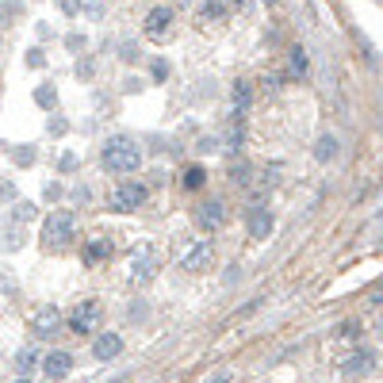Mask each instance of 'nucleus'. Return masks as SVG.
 Returning a JSON list of instances; mask_svg holds the SVG:
<instances>
[{
	"instance_id": "1",
	"label": "nucleus",
	"mask_w": 383,
	"mask_h": 383,
	"mask_svg": "<svg viewBox=\"0 0 383 383\" xmlns=\"http://www.w3.org/2000/svg\"><path fill=\"white\" fill-rule=\"evenodd\" d=\"M100 165L108 172H115V177H127V172H134L138 165H142V150H138L134 138H108L103 142V153H100Z\"/></svg>"
},
{
	"instance_id": "2",
	"label": "nucleus",
	"mask_w": 383,
	"mask_h": 383,
	"mask_svg": "<svg viewBox=\"0 0 383 383\" xmlns=\"http://www.w3.org/2000/svg\"><path fill=\"white\" fill-rule=\"evenodd\" d=\"M100 318H103V307L96 299H84L81 307H73V315H69V329L73 334H96L100 329Z\"/></svg>"
},
{
	"instance_id": "3",
	"label": "nucleus",
	"mask_w": 383,
	"mask_h": 383,
	"mask_svg": "<svg viewBox=\"0 0 383 383\" xmlns=\"http://www.w3.org/2000/svg\"><path fill=\"white\" fill-rule=\"evenodd\" d=\"M73 230H77L73 215H69V211H54L46 222H42V241H46V246H65V241L73 238Z\"/></svg>"
},
{
	"instance_id": "4",
	"label": "nucleus",
	"mask_w": 383,
	"mask_h": 383,
	"mask_svg": "<svg viewBox=\"0 0 383 383\" xmlns=\"http://www.w3.org/2000/svg\"><path fill=\"white\" fill-rule=\"evenodd\" d=\"M172 23H177V12H172L169 4H158V8H150L146 12V39H153V42H165L172 34Z\"/></svg>"
},
{
	"instance_id": "5",
	"label": "nucleus",
	"mask_w": 383,
	"mask_h": 383,
	"mask_svg": "<svg viewBox=\"0 0 383 383\" xmlns=\"http://www.w3.org/2000/svg\"><path fill=\"white\" fill-rule=\"evenodd\" d=\"M146 196H150V192H146V184H134V180H127V184H119L115 192H111V211H138V207L146 203Z\"/></svg>"
},
{
	"instance_id": "6",
	"label": "nucleus",
	"mask_w": 383,
	"mask_h": 383,
	"mask_svg": "<svg viewBox=\"0 0 383 383\" xmlns=\"http://www.w3.org/2000/svg\"><path fill=\"white\" fill-rule=\"evenodd\" d=\"M211 260H215L211 241H188V246L180 249V268H184V272H207Z\"/></svg>"
},
{
	"instance_id": "7",
	"label": "nucleus",
	"mask_w": 383,
	"mask_h": 383,
	"mask_svg": "<svg viewBox=\"0 0 383 383\" xmlns=\"http://www.w3.org/2000/svg\"><path fill=\"white\" fill-rule=\"evenodd\" d=\"M153 268H158V257H153V249H138V253L130 257V272H127V280L134 284V287H142V284L153 276Z\"/></svg>"
},
{
	"instance_id": "8",
	"label": "nucleus",
	"mask_w": 383,
	"mask_h": 383,
	"mask_svg": "<svg viewBox=\"0 0 383 383\" xmlns=\"http://www.w3.org/2000/svg\"><path fill=\"white\" fill-rule=\"evenodd\" d=\"M31 329L39 337L58 334V329H62V310H58V307H39V310H34V318H31Z\"/></svg>"
},
{
	"instance_id": "9",
	"label": "nucleus",
	"mask_w": 383,
	"mask_h": 383,
	"mask_svg": "<svg viewBox=\"0 0 383 383\" xmlns=\"http://www.w3.org/2000/svg\"><path fill=\"white\" fill-rule=\"evenodd\" d=\"M42 372H46V379H65L69 372H73V356L69 353H46L42 356Z\"/></svg>"
},
{
	"instance_id": "10",
	"label": "nucleus",
	"mask_w": 383,
	"mask_h": 383,
	"mask_svg": "<svg viewBox=\"0 0 383 383\" xmlns=\"http://www.w3.org/2000/svg\"><path fill=\"white\" fill-rule=\"evenodd\" d=\"M196 222L203 226V230H222L226 226V207L219 203V199H211V203H203L196 211Z\"/></svg>"
},
{
	"instance_id": "11",
	"label": "nucleus",
	"mask_w": 383,
	"mask_h": 383,
	"mask_svg": "<svg viewBox=\"0 0 383 383\" xmlns=\"http://www.w3.org/2000/svg\"><path fill=\"white\" fill-rule=\"evenodd\" d=\"M119 353H123V337H119V334H100V337H96V345H92L96 360H115Z\"/></svg>"
},
{
	"instance_id": "12",
	"label": "nucleus",
	"mask_w": 383,
	"mask_h": 383,
	"mask_svg": "<svg viewBox=\"0 0 383 383\" xmlns=\"http://www.w3.org/2000/svg\"><path fill=\"white\" fill-rule=\"evenodd\" d=\"M372 368H376V356H372L368 349H364V353H353V356H345V364H341L345 376H368Z\"/></svg>"
},
{
	"instance_id": "13",
	"label": "nucleus",
	"mask_w": 383,
	"mask_h": 383,
	"mask_svg": "<svg viewBox=\"0 0 383 383\" xmlns=\"http://www.w3.org/2000/svg\"><path fill=\"white\" fill-rule=\"evenodd\" d=\"M222 20H226V4L222 0H207V4H199V12H196L199 27H211V23H222Z\"/></svg>"
},
{
	"instance_id": "14",
	"label": "nucleus",
	"mask_w": 383,
	"mask_h": 383,
	"mask_svg": "<svg viewBox=\"0 0 383 383\" xmlns=\"http://www.w3.org/2000/svg\"><path fill=\"white\" fill-rule=\"evenodd\" d=\"M249 234H253L257 241L272 234V215H268V207H253V211H249Z\"/></svg>"
},
{
	"instance_id": "15",
	"label": "nucleus",
	"mask_w": 383,
	"mask_h": 383,
	"mask_svg": "<svg viewBox=\"0 0 383 383\" xmlns=\"http://www.w3.org/2000/svg\"><path fill=\"white\" fill-rule=\"evenodd\" d=\"M249 103H253V89H249V81H238L234 84V115H246L249 111Z\"/></svg>"
},
{
	"instance_id": "16",
	"label": "nucleus",
	"mask_w": 383,
	"mask_h": 383,
	"mask_svg": "<svg viewBox=\"0 0 383 383\" xmlns=\"http://www.w3.org/2000/svg\"><path fill=\"white\" fill-rule=\"evenodd\" d=\"M108 257H111V241L92 238L89 249H84V265H100V260H108Z\"/></svg>"
},
{
	"instance_id": "17",
	"label": "nucleus",
	"mask_w": 383,
	"mask_h": 383,
	"mask_svg": "<svg viewBox=\"0 0 383 383\" xmlns=\"http://www.w3.org/2000/svg\"><path fill=\"white\" fill-rule=\"evenodd\" d=\"M315 158H318V161H334V158H337V134H322V138H318Z\"/></svg>"
},
{
	"instance_id": "18",
	"label": "nucleus",
	"mask_w": 383,
	"mask_h": 383,
	"mask_svg": "<svg viewBox=\"0 0 383 383\" xmlns=\"http://www.w3.org/2000/svg\"><path fill=\"white\" fill-rule=\"evenodd\" d=\"M34 364H39V353H34V349H20V353H15V368H20V372H31Z\"/></svg>"
},
{
	"instance_id": "19",
	"label": "nucleus",
	"mask_w": 383,
	"mask_h": 383,
	"mask_svg": "<svg viewBox=\"0 0 383 383\" xmlns=\"http://www.w3.org/2000/svg\"><path fill=\"white\" fill-rule=\"evenodd\" d=\"M291 73H295V77L307 73V50H303V46H295V50H291Z\"/></svg>"
},
{
	"instance_id": "20",
	"label": "nucleus",
	"mask_w": 383,
	"mask_h": 383,
	"mask_svg": "<svg viewBox=\"0 0 383 383\" xmlns=\"http://www.w3.org/2000/svg\"><path fill=\"white\" fill-rule=\"evenodd\" d=\"M34 100H39V108H54V103H58V92L50 89V84H42V89L34 92Z\"/></svg>"
},
{
	"instance_id": "21",
	"label": "nucleus",
	"mask_w": 383,
	"mask_h": 383,
	"mask_svg": "<svg viewBox=\"0 0 383 383\" xmlns=\"http://www.w3.org/2000/svg\"><path fill=\"white\" fill-rule=\"evenodd\" d=\"M203 184V169H199V165H192V169L184 172V188H199Z\"/></svg>"
},
{
	"instance_id": "22",
	"label": "nucleus",
	"mask_w": 383,
	"mask_h": 383,
	"mask_svg": "<svg viewBox=\"0 0 383 383\" xmlns=\"http://www.w3.org/2000/svg\"><path fill=\"white\" fill-rule=\"evenodd\" d=\"M12 215H15V222H27V219H34V207L31 203H20Z\"/></svg>"
},
{
	"instance_id": "23",
	"label": "nucleus",
	"mask_w": 383,
	"mask_h": 383,
	"mask_svg": "<svg viewBox=\"0 0 383 383\" xmlns=\"http://www.w3.org/2000/svg\"><path fill=\"white\" fill-rule=\"evenodd\" d=\"M15 161H20V165H31V161H34V150H20V153H15Z\"/></svg>"
},
{
	"instance_id": "24",
	"label": "nucleus",
	"mask_w": 383,
	"mask_h": 383,
	"mask_svg": "<svg viewBox=\"0 0 383 383\" xmlns=\"http://www.w3.org/2000/svg\"><path fill=\"white\" fill-rule=\"evenodd\" d=\"M62 169H65V172L77 169V158H73V153H65V158H62Z\"/></svg>"
},
{
	"instance_id": "25",
	"label": "nucleus",
	"mask_w": 383,
	"mask_h": 383,
	"mask_svg": "<svg viewBox=\"0 0 383 383\" xmlns=\"http://www.w3.org/2000/svg\"><path fill=\"white\" fill-rule=\"evenodd\" d=\"M62 8H65V12H69V15H73V12H77V8H81V0H62Z\"/></svg>"
},
{
	"instance_id": "26",
	"label": "nucleus",
	"mask_w": 383,
	"mask_h": 383,
	"mask_svg": "<svg viewBox=\"0 0 383 383\" xmlns=\"http://www.w3.org/2000/svg\"><path fill=\"white\" fill-rule=\"evenodd\" d=\"M222 4H234V8H246L249 0H222Z\"/></svg>"
},
{
	"instance_id": "27",
	"label": "nucleus",
	"mask_w": 383,
	"mask_h": 383,
	"mask_svg": "<svg viewBox=\"0 0 383 383\" xmlns=\"http://www.w3.org/2000/svg\"><path fill=\"white\" fill-rule=\"evenodd\" d=\"M180 4H192V0H177V8H180Z\"/></svg>"
},
{
	"instance_id": "28",
	"label": "nucleus",
	"mask_w": 383,
	"mask_h": 383,
	"mask_svg": "<svg viewBox=\"0 0 383 383\" xmlns=\"http://www.w3.org/2000/svg\"><path fill=\"white\" fill-rule=\"evenodd\" d=\"M265 4H276V0H265Z\"/></svg>"
},
{
	"instance_id": "29",
	"label": "nucleus",
	"mask_w": 383,
	"mask_h": 383,
	"mask_svg": "<svg viewBox=\"0 0 383 383\" xmlns=\"http://www.w3.org/2000/svg\"><path fill=\"white\" fill-rule=\"evenodd\" d=\"M20 383H27V379H20Z\"/></svg>"
}]
</instances>
